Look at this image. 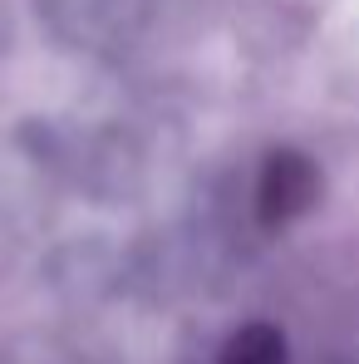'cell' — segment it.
Wrapping results in <instances>:
<instances>
[{"label": "cell", "instance_id": "obj_2", "mask_svg": "<svg viewBox=\"0 0 359 364\" xmlns=\"http://www.w3.org/2000/svg\"><path fill=\"white\" fill-rule=\"evenodd\" d=\"M222 364H286V340L271 325H246L222 350Z\"/></svg>", "mask_w": 359, "mask_h": 364}, {"label": "cell", "instance_id": "obj_1", "mask_svg": "<svg viewBox=\"0 0 359 364\" xmlns=\"http://www.w3.org/2000/svg\"><path fill=\"white\" fill-rule=\"evenodd\" d=\"M315 197V168L300 153H276L261 173V217L266 222H291Z\"/></svg>", "mask_w": 359, "mask_h": 364}]
</instances>
